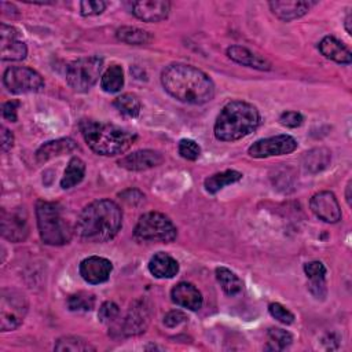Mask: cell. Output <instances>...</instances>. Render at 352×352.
Segmentation results:
<instances>
[{
    "instance_id": "6da1fadb",
    "label": "cell",
    "mask_w": 352,
    "mask_h": 352,
    "mask_svg": "<svg viewBox=\"0 0 352 352\" xmlns=\"http://www.w3.org/2000/svg\"><path fill=\"white\" fill-rule=\"evenodd\" d=\"M161 82L170 96L183 103L204 104L214 96L212 78L187 63L168 65L161 73Z\"/></svg>"
},
{
    "instance_id": "7a4b0ae2",
    "label": "cell",
    "mask_w": 352,
    "mask_h": 352,
    "mask_svg": "<svg viewBox=\"0 0 352 352\" xmlns=\"http://www.w3.org/2000/svg\"><path fill=\"white\" fill-rule=\"evenodd\" d=\"M122 226V210L111 199H96L88 204L77 217L74 231L89 243H103L113 239Z\"/></svg>"
},
{
    "instance_id": "3957f363",
    "label": "cell",
    "mask_w": 352,
    "mask_h": 352,
    "mask_svg": "<svg viewBox=\"0 0 352 352\" xmlns=\"http://www.w3.org/2000/svg\"><path fill=\"white\" fill-rule=\"evenodd\" d=\"M260 124L256 106L243 100L228 102L219 113L214 122V136L221 142H234L250 135Z\"/></svg>"
},
{
    "instance_id": "277c9868",
    "label": "cell",
    "mask_w": 352,
    "mask_h": 352,
    "mask_svg": "<svg viewBox=\"0 0 352 352\" xmlns=\"http://www.w3.org/2000/svg\"><path fill=\"white\" fill-rule=\"evenodd\" d=\"M80 131L89 148L104 157H114L125 153L135 142L136 135L114 124L82 120Z\"/></svg>"
},
{
    "instance_id": "5b68a950",
    "label": "cell",
    "mask_w": 352,
    "mask_h": 352,
    "mask_svg": "<svg viewBox=\"0 0 352 352\" xmlns=\"http://www.w3.org/2000/svg\"><path fill=\"white\" fill-rule=\"evenodd\" d=\"M36 219L38 234L44 243L59 246L72 239V224L63 216V209L59 204L38 201L36 204Z\"/></svg>"
},
{
    "instance_id": "8992f818",
    "label": "cell",
    "mask_w": 352,
    "mask_h": 352,
    "mask_svg": "<svg viewBox=\"0 0 352 352\" xmlns=\"http://www.w3.org/2000/svg\"><path fill=\"white\" fill-rule=\"evenodd\" d=\"M177 236V230L172 220L160 212L142 214L133 228V238L138 242L169 243Z\"/></svg>"
},
{
    "instance_id": "52a82bcc",
    "label": "cell",
    "mask_w": 352,
    "mask_h": 352,
    "mask_svg": "<svg viewBox=\"0 0 352 352\" xmlns=\"http://www.w3.org/2000/svg\"><path fill=\"white\" fill-rule=\"evenodd\" d=\"M103 69V58L98 55L78 58L66 69V82L76 92H87L99 80Z\"/></svg>"
},
{
    "instance_id": "ba28073f",
    "label": "cell",
    "mask_w": 352,
    "mask_h": 352,
    "mask_svg": "<svg viewBox=\"0 0 352 352\" xmlns=\"http://www.w3.org/2000/svg\"><path fill=\"white\" fill-rule=\"evenodd\" d=\"M28 300L16 289H3L0 292V330H15L28 314Z\"/></svg>"
},
{
    "instance_id": "9c48e42d",
    "label": "cell",
    "mask_w": 352,
    "mask_h": 352,
    "mask_svg": "<svg viewBox=\"0 0 352 352\" xmlns=\"http://www.w3.org/2000/svg\"><path fill=\"white\" fill-rule=\"evenodd\" d=\"M3 82L11 94L40 92L44 88L43 77L30 67L11 66L3 74Z\"/></svg>"
},
{
    "instance_id": "30bf717a",
    "label": "cell",
    "mask_w": 352,
    "mask_h": 352,
    "mask_svg": "<svg viewBox=\"0 0 352 352\" xmlns=\"http://www.w3.org/2000/svg\"><path fill=\"white\" fill-rule=\"evenodd\" d=\"M297 148V140L290 135H276L254 142L248 154L253 158H267L274 155L290 154Z\"/></svg>"
},
{
    "instance_id": "8fae6325",
    "label": "cell",
    "mask_w": 352,
    "mask_h": 352,
    "mask_svg": "<svg viewBox=\"0 0 352 352\" xmlns=\"http://www.w3.org/2000/svg\"><path fill=\"white\" fill-rule=\"evenodd\" d=\"M150 318H151V307L148 301L146 298H138L131 304L120 326L121 329L120 331L126 337L139 336L146 331L150 323Z\"/></svg>"
},
{
    "instance_id": "7c38bea8",
    "label": "cell",
    "mask_w": 352,
    "mask_h": 352,
    "mask_svg": "<svg viewBox=\"0 0 352 352\" xmlns=\"http://www.w3.org/2000/svg\"><path fill=\"white\" fill-rule=\"evenodd\" d=\"M29 234L28 214L23 208L1 210V235L11 242H22Z\"/></svg>"
},
{
    "instance_id": "4fadbf2b",
    "label": "cell",
    "mask_w": 352,
    "mask_h": 352,
    "mask_svg": "<svg viewBox=\"0 0 352 352\" xmlns=\"http://www.w3.org/2000/svg\"><path fill=\"white\" fill-rule=\"evenodd\" d=\"M26 44L19 40V32L14 26L0 25V58L1 60H23L26 58Z\"/></svg>"
},
{
    "instance_id": "5bb4252c",
    "label": "cell",
    "mask_w": 352,
    "mask_h": 352,
    "mask_svg": "<svg viewBox=\"0 0 352 352\" xmlns=\"http://www.w3.org/2000/svg\"><path fill=\"white\" fill-rule=\"evenodd\" d=\"M311 210L326 223H337L341 219V208L331 191H319L309 201Z\"/></svg>"
},
{
    "instance_id": "9a60e30c",
    "label": "cell",
    "mask_w": 352,
    "mask_h": 352,
    "mask_svg": "<svg viewBox=\"0 0 352 352\" xmlns=\"http://www.w3.org/2000/svg\"><path fill=\"white\" fill-rule=\"evenodd\" d=\"M78 271L85 282L91 285H99L109 279L113 271V264L104 257L91 256L80 263Z\"/></svg>"
},
{
    "instance_id": "2e32d148",
    "label": "cell",
    "mask_w": 352,
    "mask_h": 352,
    "mask_svg": "<svg viewBox=\"0 0 352 352\" xmlns=\"http://www.w3.org/2000/svg\"><path fill=\"white\" fill-rule=\"evenodd\" d=\"M170 3L166 0H140L132 3V14L143 22H160L169 14Z\"/></svg>"
},
{
    "instance_id": "e0dca14e",
    "label": "cell",
    "mask_w": 352,
    "mask_h": 352,
    "mask_svg": "<svg viewBox=\"0 0 352 352\" xmlns=\"http://www.w3.org/2000/svg\"><path fill=\"white\" fill-rule=\"evenodd\" d=\"M164 157L154 150H138L118 160V165L126 170H147L161 165Z\"/></svg>"
},
{
    "instance_id": "ac0fdd59",
    "label": "cell",
    "mask_w": 352,
    "mask_h": 352,
    "mask_svg": "<svg viewBox=\"0 0 352 352\" xmlns=\"http://www.w3.org/2000/svg\"><path fill=\"white\" fill-rule=\"evenodd\" d=\"M172 301L183 308L197 311L202 307L204 298L201 292L190 282H179L170 290Z\"/></svg>"
},
{
    "instance_id": "d6986e66",
    "label": "cell",
    "mask_w": 352,
    "mask_h": 352,
    "mask_svg": "<svg viewBox=\"0 0 352 352\" xmlns=\"http://www.w3.org/2000/svg\"><path fill=\"white\" fill-rule=\"evenodd\" d=\"M314 4L315 3H311V1H297V0H283V1L275 0L268 3L272 14L285 22L301 18L309 11V8Z\"/></svg>"
},
{
    "instance_id": "ffe728a7",
    "label": "cell",
    "mask_w": 352,
    "mask_h": 352,
    "mask_svg": "<svg viewBox=\"0 0 352 352\" xmlns=\"http://www.w3.org/2000/svg\"><path fill=\"white\" fill-rule=\"evenodd\" d=\"M320 54L327 58L331 59L337 63L341 65H349L352 62V54L349 51V48L341 43L340 40H337L333 36H326L320 40L319 45H318Z\"/></svg>"
},
{
    "instance_id": "44dd1931",
    "label": "cell",
    "mask_w": 352,
    "mask_h": 352,
    "mask_svg": "<svg viewBox=\"0 0 352 352\" xmlns=\"http://www.w3.org/2000/svg\"><path fill=\"white\" fill-rule=\"evenodd\" d=\"M227 55L231 60L248 66V67H253L257 70H270L271 69V63L264 59L263 56L254 54L253 51H250L246 47L242 45H231L227 48Z\"/></svg>"
},
{
    "instance_id": "7402d4cb",
    "label": "cell",
    "mask_w": 352,
    "mask_h": 352,
    "mask_svg": "<svg viewBox=\"0 0 352 352\" xmlns=\"http://www.w3.org/2000/svg\"><path fill=\"white\" fill-rule=\"evenodd\" d=\"M148 271L160 279L173 278L179 272V263L165 252L155 253L148 261Z\"/></svg>"
},
{
    "instance_id": "603a6c76",
    "label": "cell",
    "mask_w": 352,
    "mask_h": 352,
    "mask_svg": "<svg viewBox=\"0 0 352 352\" xmlns=\"http://www.w3.org/2000/svg\"><path fill=\"white\" fill-rule=\"evenodd\" d=\"M76 147H77L76 142L70 138L51 140V142H47V143H44L43 146L38 147V150L36 151V160H37V162L43 164V162L50 161L54 157L70 153Z\"/></svg>"
},
{
    "instance_id": "cb8c5ba5",
    "label": "cell",
    "mask_w": 352,
    "mask_h": 352,
    "mask_svg": "<svg viewBox=\"0 0 352 352\" xmlns=\"http://www.w3.org/2000/svg\"><path fill=\"white\" fill-rule=\"evenodd\" d=\"M331 161V153L324 147H316L312 148L301 157V164L305 170L311 173H318L323 169H326L330 165Z\"/></svg>"
},
{
    "instance_id": "d4e9b609",
    "label": "cell",
    "mask_w": 352,
    "mask_h": 352,
    "mask_svg": "<svg viewBox=\"0 0 352 352\" xmlns=\"http://www.w3.org/2000/svg\"><path fill=\"white\" fill-rule=\"evenodd\" d=\"M241 179H242L241 172L234 170V169H227V170H223V172H219V173H214L209 177H206L204 182V186L209 194H216L226 186L236 183Z\"/></svg>"
},
{
    "instance_id": "484cf974",
    "label": "cell",
    "mask_w": 352,
    "mask_h": 352,
    "mask_svg": "<svg viewBox=\"0 0 352 352\" xmlns=\"http://www.w3.org/2000/svg\"><path fill=\"white\" fill-rule=\"evenodd\" d=\"M84 175H85V162L78 157L70 158L65 169V173L60 179V187L65 190L74 187L84 179Z\"/></svg>"
},
{
    "instance_id": "4316f807",
    "label": "cell",
    "mask_w": 352,
    "mask_h": 352,
    "mask_svg": "<svg viewBox=\"0 0 352 352\" xmlns=\"http://www.w3.org/2000/svg\"><path fill=\"white\" fill-rule=\"evenodd\" d=\"M124 87V72L120 65H111L100 78V88L107 94L120 92Z\"/></svg>"
},
{
    "instance_id": "83f0119b",
    "label": "cell",
    "mask_w": 352,
    "mask_h": 352,
    "mask_svg": "<svg viewBox=\"0 0 352 352\" xmlns=\"http://www.w3.org/2000/svg\"><path fill=\"white\" fill-rule=\"evenodd\" d=\"M116 36L120 41L129 45H143L148 44L153 40V36L148 32L135 26H122L117 29Z\"/></svg>"
},
{
    "instance_id": "f1b7e54d",
    "label": "cell",
    "mask_w": 352,
    "mask_h": 352,
    "mask_svg": "<svg viewBox=\"0 0 352 352\" xmlns=\"http://www.w3.org/2000/svg\"><path fill=\"white\" fill-rule=\"evenodd\" d=\"M216 279L220 283L224 293L228 296H235L242 292V287H243L242 280L231 270L226 267L216 268Z\"/></svg>"
},
{
    "instance_id": "f546056e",
    "label": "cell",
    "mask_w": 352,
    "mask_h": 352,
    "mask_svg": "<svg viewBox=\"0 0 352 352\" xmlns=\"http://www.w3.org/2000/svg\"><path fill=\"white\" fill-rule=\"evenodd\" d=\"M54 349L58 352H87L95 351V346H92L88 341H85L81 337L66 336L56 340Z\"/></svg>"
},
{
    "instance_id": "4dcf8cb0",
    "label": "cell",
    "mask_w": 352,
    "mask_h": 352,
    "mask_svg": "<svg viewBox=\"0 0 352 352\" xmlns=\"http://www.w3.org/2000/svg\"><path fill=\"white\" fill-rule=\"evenodd\" d=\"M268 341L265 345L267 351H283L286 348H289L293 342V336L279 327H272L268 330L267 333Z\"/></svg>"
},
{
    "instance_id": "1f68e13d",
    "label": "cell",
    "mask_w": 352,
    "mask_h": 352,
    "mask_svg": "<svg viewBox=\"0 0 352 352\" xmlns=\"http://www.w3.org/2000/svg\"><path fill=\"white\" fill-rule=\"evenodd\" d=\"M113 104L122 116L129 118H135L140 113V102L132 94H122L121 96L114 99Z\"/></svg>"
},
{
    "instance_id": "d6a6232c",
    "label": "cell",
    "mask_w": 352,
    "mask_h": 352,
    "mask_svg": "<svg viewBox=\"0 0 352 352\" xmlns=\"http://www.w3.org/2000/svg\"><path fill=\"white\" fill-rule=\"evenodd\" d=\"M95 307V296L88 292H78L67 298V308L73 312H88Z\"/></svg>"
},
{
    "instance_id": "836d02e7",
    "label": "cell",
    "mask_w": 352,
    "mask_h": 352,
    "mask_svg": "<svg viewBox=\"0 0 352 352\" xmlns=\"http://www.w3.org/2000/svg\"><path fill=\"white\" fill-rule=\"evenodd\" d=\"M177 150L184 160H190V161H195L201 155V147L192 139H182L179 142Z\"/></svg>"
},
{
    "instance_id": "e575fe53",
    "label": "cell",
    "mask_w": 352,
    "mask_h": 352,
    "mask_svg": "<svg viewBox=\"0 0 352 352\" xmlns=\"http://www.w3.org/2000/svg\"><path fill=\"white\" fill-rule=\"evenodd\" d=\"M118 315H120V308L113 301L103 302L98 312V318L102 323H114L116 319L118 318Z\"/></svg>"
},
{
    "instance_id": "d590c367",
    "label": "cell",
    "mask_w": 352,
    "mask_h": 352,
    "mask_svg": "<svg viewBox=\"0 0 352 352\" xmlns=\"http://www.w3.org/2000/svg\"><path fill=\"white\" fill-rule=\"evenodd\" d=\"M268 312L272 318H275L278 322L283 324H292L294 322V315L282 304L272 302L268 305Z\"/></svg>"
},
{
    "instance_id": "8d00e7d4",
    "label": "cell",
    "mask_w": 352,
    "mask_h": 352,
    "mask_svg": "<svg viewBox=\"0 0 352 352\" xmlns=\"http://www.w3.org/2000/svg\"><path fill=\"white\" fill-rule=\"evenodd\" d=\"M106 7H107V3L102 0H84L80 3V12L84 16L99 15L104 11Z\"/></svg>"
},
{
    "instance_id": "74e56055",
    "label": "cell",
    "mask_w": 352,
    "mask_h": 352,
    "mask_svg": "<svg viewBox=\"0 0 352 352\" xmlns=\"http://www.w3.org/2000/svg\"><path fill=\"white\" fill-rule=\"evenodd\" d=\"M304 272L309 278V282L324 280L326 267L320 261H309L304 265Z\"/></svg>"
},
{
    "instance_id": "f35d334b",
    "label": "cell",
    "mask_w": 352,
    "mask_h": 352,
    "mask_svg": "<svg viewBox=\"0 0 352 352\" xmlns=\"http://www.w3.org/2000/svg\"><path fill=\"white\" fill-rule=\"evenodd\" d=\"M279 122L283 126H287V128H297V126H300L304 122V117L298 111L289 110V111H285V113L280 114Z\"/></svg>"
},
{
    "instance_id": "ab89813d",
    "label": "cell",
    "mask_w": 352,
    "mask_h": 352,
    "mask_svg": "<svg viewBox=\"0 0 352 352\" xmlns=\"http://www.w3.org/2000/svg\"><path fill=\"white\" fill-rule=\"evenodd\" d=\"M187 315L184 314V312H182V311H170V312H168L166 315H165V318H164V324L165 326H168V327H176V326H179V324H182V323H184V322H187Z\"/></svg>"
},
{
    "instance_id": "60d3db41",
    "label": "cell",
    "mask_w": 352,
    "mask_h": 352,
    "mask_svg": "<svg viewBox=\"0 0 352 352\" xmlns=\"http://www.w3.org/2000/svg\"><path fill=\"white\" fill-rule=\"evenodd\" d=\"M120 197L129 205H139L144 201V195L136 188H128L120 192Z\"/></svg>"
},
{
    "instance_id": "b9f144b4",
    "label": "cell",
    "mask_w": 352,
    "mask_h": 352,
    "mask_svg": "<svg viewBox=\"0 0 352 352\" xmlns=\"http://www.w3.org/2000/svg\"><path fill=\"white\" fill-rule=\"evenodd\" d=\"M19 106V102L16 100H8L3 104L1 107V114L6 120L11 121V122H15L16 121V109Z\"/></svg>"
},
{
    "instance_id": "7bdbcfd3",
    "label": "cell",
    "mask_w": 352,
    "mask_h": 352,
    "mask_svg": "<svg viewBox=\"0 0 352 352\" xmlns=\"http://www.w3.org/2000/svg\"><path fill=\"white\" fill-rule=\"evenodd\" d=\"M14 144V135L6 126H1V151H8Z\"/></svg>"
},
{
    "instance_id": "ee69618b",
    "label": "cell",
    "mask_w": 352,
    "mask_h": 352,
    "mask_svg": "<svg viewBox=\"0 0 352 352\" xmlns=\"http://www.w3.org/2000/svg\"><path fill=\"white\" fill-rule=\"evenodd\" d=\"M351 23H352V15H351V12H348V14H346V16H345V21H344V25H345V30H346V33H348V34H352V28H351Z\"/></svg>"
},
{
    "instance_id": "f6af8a7d",
    "label": "cell",
    "mask_w": 352,
    "mask_h": 352,
    "mask_svg": "<svg viewBox=\"0 0 352 352\" xmlns=\"http://www.w3.org/2000/svg\"><path fill=\"white\" fill-rule=\"evenodd\" d=\"M351 188H352V183L349 182L348 184H346V191H345V199H346V202H348V205L351 206Z\"/></svg>"
}]
</instances>
